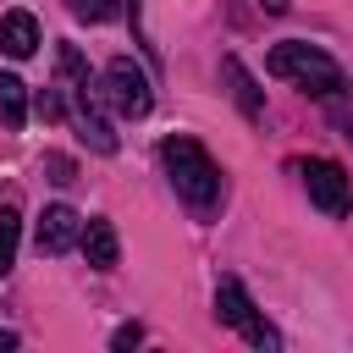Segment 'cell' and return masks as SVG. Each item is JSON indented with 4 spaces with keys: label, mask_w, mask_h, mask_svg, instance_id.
<instances>
[{
    "label": "cell",
    "mask_w": 353,
    "mask_h": 353,
    "mask_svg": "<svg viewBox=\"0 0 353 353\" xmlns=\"http://www.w3.org/2000/svg\"><path fill=\"white\" fill-rule=\"evenodd\" d=\"M160 165H165V176H171V188H176V199H182L193 215H215V204H221V165L204 154V143H199V138L171 132V138L160 143Z\"/></svg>",
    "instance_id": "1"
},
{
    "label": "cell",
    "mask_w": 353,
    "mask_h": 353,
    "mask_svg": "<svg viewBox=\"0 0 353 353\" xmlns=\"http://www.w3.org/2000/svg\"><path fill=\"white\" fill-rule=\"evenodd\" d=\"M265 72H270V77L298 83V88H303V94H314V99H336V94L347 88L342 66H336L320 44H303V39H281V44L265 55Z\"/></svg>",
    "instance_id": "2"
},
{
    "label": "cell",
    "mask_w": 353,
    "mask_h": 353,
    "mask_svg": "<svg viewBox=\"0 0 353 353\" xmlns=\"http://www.w3.org/2000/svg\"><path fill=\"white\" fill-rule=\"evenodd\" d=\"M61 77H66V94H72V116H77L83 143L99 149V154H116V127H110L105 110H99V88H94L88 61L77 55V44H61Z\"/></svg>",
    "instance_id": "3"
},
{
    "label": "cell",
    "mask_w": 353,
    "mask_h": 353,
    "mask_svg": "<svg viewBox=\"0 0 353 353\" xmlns=\"http://www.w3.org/2000/svg\"><path fill=\"white\" fill-rule=\"evenodd\" d=\"M99 99H105L116 116H127V121H138V116L154 110V88H149V77H143V66H138L132 55H116V61L105 66Z\"/></svg>",
    "instance_id": "4"
},
{
    "label": "cell",
    "mask_w": 353,
    "mask_h": 353,
    "mask_svg": "<svg viewBox=\"0 0 353 353\" xmlns=\"http://www.w3.org/2000/svg\"><path fill=\"white\" fill-rule=\"evenodd\" d=\"M215 320H221V325H232V331H243L254 347H281V336L259 320V309H254V298L243 292V281H237V276H221V281H215Z\"/></svg>",
    "instance_id": "5"
},
{
    "label": "cell",
    "mask_w": 353,
    "mask_h": 353,
    "mask_svg": "<svg viewBox=\"0 0 353 353\" xmlns=\"http://www.w3.org/2000/svg\"><path fill=\"white\" fill-rule=\"evenodd\" d=\"M303 188H309V199L336 221V215H347V204H353V188H347V171L336 165V160H309L303 165Z\"/></svg>",
    "instance_id": "6"
},
{
    "label": "cell",
    "mask_w": 353,
    "mask_h": 353,
    "mask_svg": "<svg viewBox=\"0 0 353 353\" xmlns=\"http://www.w3.org/2000/svg\"><path fill=\"white\" fill-rule=\"evenodd\" d=\"M77 237H83V215H77L72 204H50V210L39 215V226H33L39 254H66Z\"/></svg>",
    "instance_id": "7"
},
{
    "label": "cell",
    "mask_w": 353,
    "mask_h": 353,
    "mask_svg": "<svg viewBox=\"0 0 353 353\" xmlns=\"http://www.w3.org/2000/svg\"><path fill=\"white\" fill-rule=\"evenodd\" d=\"M77 248H83V259H88L94 270H116V259H121L116 226H110L105 215H88V221H83V237H77Z\"/></svg>",
    "instance_id": "8"
},
{
    "label": "cell",
    "mask_w": 353,
    "mask_h": 353,
    "mask_svg": "<svg viewBox=\"0 0 353 353\" xmlns=\"http://www.w3.org/2000/svg\"><path fill=\"white\" fill-rule=\"evenodd\" d=\"M0 50H6L11 61H28V55L39 50V22H33L28 11H6V17H0Z\"/></svg>",
    "instance_id": "9"
},
{
    "label": "cell",
    "mask_w": 353,
    "mask_h": 353,
    "mask_svg": "<svg viewBox=\"0 0 353 353\" xmlns=\"http://www.w3.org/2000/svg\"><path fill=\"white\" fill-rule=\"evenodd\" d=\"M221 72H226V83H232V94H237L243 116H248V121H259V116H265V99H259V88H254V77L243 72V61H237V55H226V61H221Z\"/></svg>",
    "instance_id": "10"
},
{
    "label": "cell",
    "mask_w": 353,
    "mask_h": 353,
    "mask_svg": "<svg viewBox=\"0 0 353 353\" xmlns=\"http://www.w3.org/2000/svg\"><path fill=\"white\" fill-rule=\"evenodd\" d=\"M0 121H6L11 132L28 121V88H22L11 72H0Z\"/></svg>",
    "instance_id": "11"
},
{
    "label": "cell",
    "mask_w": 353,
    "mask_h": 353,
    "mask_svg": "<svg viewBox=\"0 0 353 353\" xmlns=\"http://www.w3.org/2000/svg\"><path fill=\"white\" fill-rule=\"evenodd\" d=\"M17 243H22V215L11 204H0V276L17 265Z\"/></svg>",
    "instance_id": "12"
},
{
    "label": "cell",
    "mask_w": 353,
    "mask_h": 353,
    "mask_svg": "<svg viewBox=\"0 0 353 353\" xmlns=\"http://www.w3.org/2000/svg\"><path fill=\"white\" fill-rule=\"evenodd\" d=\"M72 6V17H83V22H116L121 17V0H66Z\"/></svg>",
    "instance_id": "13"
},
{
    "label": "cell",
    "mask_w": 353,
    "mask_h": 353,
    "mask_svg": "<svg viewBox=\"0 0 353 353\" xmlns=\"http://www.w3.org/2000/svg\"><path fill=\"white\" fill-rule=\"evenodd\" d=\"M44 165H50V182H72V160H61V154H44Z\"/></svg>",
    "instance_id": "14"
},
{
    "label": "cell",
    "mask_w": 353,
    "mask_h": 353,
    "mask_svg": "<svg viewBox=\"0 0 353 353\" xmlns=\"http://www.w3.org/2000/svg\"><path fill=\"white\" fill-rule=\"evenodd\" d=\"M110 342H116V347H138V342H143V331H138V325H121Z\"/></svg>",
    "instance_id": "15"
},
{
    "label": "cell",
    "mask_w": 353,
    "mask_h": 353,
    "mask_svg": "<svg viewBox=\"0 0 353 353\" xmlns=\"http://www.w3.org/2000/svg\"><path fill=\"white\" fill-rule=\"evenodd\" d=\"M0 347H17V331H0Z\"/></svg>",
    "instance_id": "16"
},
{
    "label": "cell",
    "mask_w": 353,
    "mask_h": 353,
    "mask_svg": "<svg viewBox=\"0 0 353 353\" xmlns=\"http://www.w3.org/2000/svg\"><path fill=\"white\" fill-rule=\"evenodd\" d=\"M336 121H342V132H347V138H353V116H336Z\"/></svg>",
    "instance_id": "17"
}]
</instances>
